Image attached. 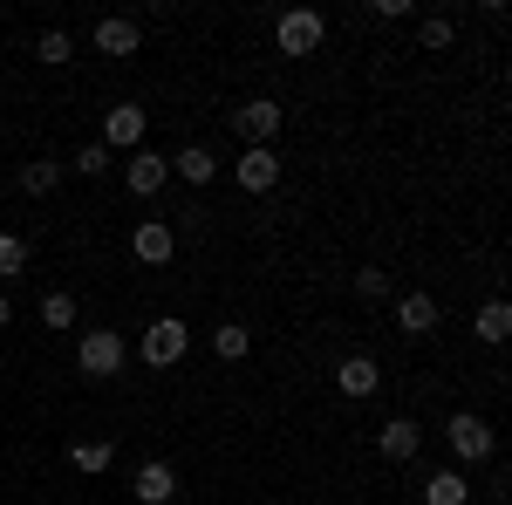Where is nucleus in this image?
Wrapping results in <instances>:
<instances>
[{"mask_svg":"<svg viewBox=\"0 0 512 505\" xmlns=\"http://www.w3.org/2000/svg\"><path fill=\"white\" fill-rule=\"evenodd\" d=\"M444 437H451V458H458V465H492V458H499V437H492V424H485L478 410H451Z\"/></svg>","mask_w":512,"mask_h":505,"instance_id":"nucleus-1","label":"nucleus"},{"mask_svg":"<svg viewBox=\"0 0 512 505\" xmlns=\"http://www.w3.org/2000/svg\"><path fill=\"white\" fill-rule=\"evenodd\" d=\"M274 41H280V55H294V62H308L321 41H328V21H321L315 7H287L274 21Z\"/></svg>","mask_w":512,"mask_h":505,"instance_id":"nucleus-2","label":"nucleus"},{"mask_svg":"<svg viewBox=\"0 0 512 505\" xmlns=\"http://www.w3.org/2000/svg\"><path fill=\"white\" fill-rule=\"evenodd\" d=\"M185 349H192V328L178 314H158L144 328V369H171V362H185Z\"/></svg>","mask_w":512,"mask_h":505,"instance_id":"nucleus-3","label":"nucleus"},{"mask_svg":"<svg viewBox=\"0 0 512 505\" xmlns=\"http://www.w3.org/2000/svg\"><path fill=\"white\" fill-rule=\"evenodd\" d=\"M76 362H82V376H117L123 362H130V342H123L117 328H89L76 342Z\"/></svg>","mask_w":512,"mask_h":505,"instance_id":"nucleus-4","label":"nucleus"},{"mask_svg":"<svg viewBox=\"0 0 512 505\" xmlns=\"http://www.w3.org/2000/svg\"><path fill=\"white\" fill-rule=\"evenodd\" d=\"M274 130H280V103H274V96H246V103L233 110L239 151H246V144H274Z\"/></svg>","mask_w":512,"mask_h":505,"instance_id":"nucleus-5","label":"nucleus"},{"mask_svg":"<svg viewBox=\"0 0 512 505\" xmlns=\"http://www.w3.org/2000/svg\"><path fill=\"white\" fill-rule=\"evenodd\" d=\"M233 178H239V192H274L280 185V151L274 144H246V151L233 157Z\"/></svg>","mask_w":512,"mask_h":505,"instance_id":"nucleus-6","label":"nucleus"},{"mask_svg":"<svg viewBox=\"0 0 512 505\" xmlns=\"http://www.w3.org/2000/svg\"><path fill=\"white\" fill-rule=\"evenodd\" d=\"M123 185H130L137 198H158L164 185H171V157L151 151V144H144V151H130V157H123Z\"/></svg>","mask_w":512,"mask_h":505,"instance_id":"nucleus-7","label":"nucleus"},{"mask_svg":"<svg viewBox=\"0 0 512 505\" xmlns=\"http://www.w3.org/2000/svg\"><path fill=\"white\" fill-rule=\"evenodd\" d=\"M144 103H117L110 117H103V137L96 144H110V151H144Z\"/></svg>","mask_w":512,"mask_h":505,"instance_id":"nucleus-8","label":"nucleus"},{"mask_svg":"<svg viewBox=\"0 0 512 505\" xmlns=\"http://www.w3.org/2000/svg\"><path fill=\"white\" fill-rule=\"evenodd\" d=\"M376 451H383L390 465H410V458L424 451V424H417V417H390V424L376 430Z\"/></svg>","mask_w":512,"mask_h":505,"instance_id":"nucleus-9","label":"nucleus"},{"mask_svg":"<svg viewBox=\"0 0 512 505\" xmlns=\"http://www.w3.org/2000/svg\"><path fill=\"white\" fill-rule=\"evenodd\" d=\"M89 48H96V55H137V48H144V28H137L130 14H103L96 35H89Z\"/></svg>","mask_w":512,"mask_h":505,"instance_id":"nucleus-10","label":"nucleus"},{"mask_svg":"<svg viewBox=\"0 0 512 505\" xmlns=\"http://www.w3.org/2000/svg\"><path fill=\"white\" fill-rule=\"evenodd\" d=\"M335 389H342L349 403H369V396L383 389V369H376V355H349V362L335 369Z\"/></svg>","mask_w":512,"mask_h":505,"instance_id":"nucleus-11","label":"nucleus"},{"mask_svg":"<svg viewBox=\"0 0 512 505\" xmlns=\"http://www.w3.org/2000/svg\"><path fill=\"white\" fill-rule=\"evenodd\" d=\"M396 328L410 335V342H424L437 328V301L424 294V287H410V294H396Z\"/></svg>","mask_w":512,"mask_h":505,"instance_id":"nucleus-12","label":"nucleus"},{"mask_svg":"<svg viewBox=\"0 0 512 505\" xmlns=\"http://www.w3.org/2000/svg\"><path fill=\"white\" fill-rule=\"evenodd\" d=\"M130 253H137V260H144V267H164V260H171V253H178V233H171V226H164V219H144V226H137V233H130Z\"/></svg>","mask_w":512,"mask_h":505,"instance_id":"nucleus-13","label":"nucleus"},{"mask_svg":"<svg viewBox=\"0 0 512 505\" xmlns=\"http://www.w3.org/2000/svg\"><path fill=\"white\" fill-rule=\"evenodd\" d=\"M130 492H137V505H171V499H178V471L151 458V465H137Z\"/></svg>","mask_w":512,"mask_h":505,"instance_id":"nucleus-14","label":"nucleus"},{"mask_svg":"<svg viewBox=\"0 0 512 505\" xmlns=\"http://www.w3.org/2000/svg\"><path fill=\"white\" fill-rule=\"evenodd\" d=\"M424 505H472V478L451 465V471H431L424 478Z\"/></svg>","mask_w":512,"mask_h":505,"instance_id":"nucleus-15","label":"nucleus"},{"mask_svg":"<svg viewBox=\"0 0 512 505\" xmlns=\"http://www.w3.org/2000/svg\"><path fill=\"white\" fill-rule=\"evenodd\" d=\"M171 178H185V185H212V178H219V157L205 151V144H185V151L171 157Z\"/></svg>","mask_w":512,"mask_h":505,"instance_id":"nucleus-16","label":"nucleus"},{"mask_svg":"<svg viewBox=\"0 0 512 505\" xmlns=\"http://www.w3.org/2000/svg\"><path fill=\"white\" fill-rule=\"evenodd\" d=\"M69 465L96 478V471H110V465H117V444H110V437H89V444H69Z\"/></svg>","mask_w":512,"mask_h":505,"instance_id":"nucleus-17","label":"nucleus"},{"mask_svg":"<svg viewBox=\"0 0 512 505\" xmlns=\"http://www.w3.org/2000/svg\"><path fill=\"white\" fill-rule=\"evenodd\" d=\"M212 349L226 355V362H246V355H253V328H246V321H219V328H212Z\"/></svg>","mask_w":512,"mask_h":505,"instance_id":"nucleus-18","label":"nucleus"},{"mask_svg":"<svg viewBox=\"0 0 512 505\" xmlns=\"http://www.w3.org/2000/svg\"><path fill=\"white\" fill-rule=\"evenodd\" d=\"M55 185H62V164H55V157H35V164H21V192H28V198H48Z\"/></svg>","mask_w":512,"mask_h":505,"instance_id":"nucleus-19","label":"nucleus"},{"mask_svg":"<svg viewBox=\"0 0 512 505\" xmlns=\"http://www.w3.org/2000/svg\"><path fill=\"white\" fill-rule=\"evenodd\" d=\"M506 335H512V308H506V301H485V308H478V342L499 349Z\"/></svg>","mask_w":512,"mask_h":505,"instance_id":"nucleus-20","label":"nucleus"},{"mask_svg":"<svg viewBox=\"0 0 512 505\" xmlns=\"http://www.w3.org/2000/svg\"><path fill=\"white\" fill-rule=\"evenodd\" d=\"M69 55H76V41L62 35V28H48V35L35 41V62H41V69H62V62H69Z\"/></svg>","mask_w":512,"mask_h":505,"instance_id":"nucleus-21","label":"nucleus"},{"mask_svg":"<svg viewBox=\"0 0 512 505\" xmlns=\"http://www.w3.org/2000/svg\"><path fill=\"white\" fill-rule=\"evenodd\" d=\"M21 273H28V239L0 233V280H21Z\"/></svg>","mask_w":512,"mask_h":505,"instance_id":"nucleus-22","label":"nucleus"},{"mask_svg":"<svg viewBox=\"0 0 512 505\" xmlns=\"http://www.w3.org/2000/svg\"><path fill=\"white\" fill-rule=\"evenodd\" d=\"M41 328H76V294H48L41 301Z\"/></svg>","mask_w":512,"mask_h":505,"instance_id":"nucleus-23","label":"nucleus"},{"mask_svg":"<svg viewBox=\"0 0 512 505\" xmlns=\"http://www.w3.org/2000/svg\"><path fill=\"white\" fill-rule=\"evenodd\" d=\"M110 164H117V151H110V144H82V151H76V171H82V178H103Z\"/></svg>","mask_w":512,"mask_h":505,"instance_id":"nucleus-24","label":"nucleus"},{"mask_svg":"<svg viewBox=\"0 0 512 505\" xmlns=\"http://www.w3.org/2000/svg\"><path fill=\"white\" fill-rule=\"evenodd\" d=\"M451 35H458V28H451L444 14H424V21H417V41H424V48H451Z\"/></svg>","mask_w":512,"mask_h":505,"instance_id":"nucleus-25","label":"nucleus"},{"mask_svg":"<svg viewBox=\"0 0 512 505\" xmlns=\"http://www.w3.org/2000/svg\"><path fill=\"white\" fill-rule=\"evenodd\" d=\"M355 294H362V301H390V273L362 267V273H355Z\"/></svg>","mask_w":512,"mask_h":505,"instance_id":"nucleus-26","label":"nucleus"},{"mask_svg":"<svg viewBox=\"0 0 512 505\" xmlns=\"http://www.w3.org/2000/svg\"><path fill=\"white\" fill-rule=\"evenodd\" d=\"M7 321H14V308H7V294H0V328H7Z\"/></svg>","mask_w":512,"mask_h":505,"instance_id":"nucleus-27","label":"nucleus"}]
</instances>
